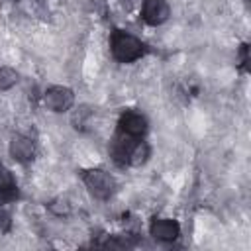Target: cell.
I'll use <instances>...</instances> for the list:
<instances>
[{
	"label": "cell",
	"mask_w": 251,
	"mask_h": 251,
	"mask_svg": "<svg viewBox=\"0 0 251 251\" xmlns=\"http://www.w3.org/2000/svg\"><path fill=\"white\" fill-rule=\"evenodd\" d=\"M49 212L55 216H67L71 212V204L65 198H55L53 202H49Z\"/></svg>",
	"instance_id": "11"
},
{
	"label": "cell",
	"mask_w": 251,
	"mask_h": 251,
	"mask_svg": "<svg viewBox=\"0 0 251 251\" xmlns=\"http://www.w3.org/2000/svg\"><path fill=\"white\" fill-rule=\"evenodd\" d=\"M16 198H18V190H16V188H10V190L0 188V206L12 202V200H16Z\"/></svg>",
	"instance_id": "15"
},
{
	"label": "cell",
	"mask_w": 251,
	"mask_h": 251,
	"mask_svg": "<svg viewBox=\"0 0 251 251\" xmlns=\"http://www.w3.org/2000/svg\"><path fill=\"white\" fill-rule=\"evenodd\" d=\"M10 155L18 163H27L35 155V145L25 135H14L12 141H10Z\"/></svg>",
	"instance_id": "7"
},
{
	"label": "cell",
	"mask_w": 251,
	"mask_h": 251,
	"mask_svg": "<svg viewBox=\"0 0 251 251\" xmlns=\"http://www.w3.org/2000/svg\"><path fill=\"white\" fill-rule=\"evenodd\" d=\"M135 137H129L126 133H120L114 141H112V147H110V153L114 157V161L118 165H127V157H129V151L133 147V141Z\"/></svg>",
	"instance_id": "8"
},
{
	"label": "cell",
	"mask_w": 251,
	"mask_h": 251,
	"mask_svg": "<svg viewBox=\"0 0 251 251\" xmlns=\"http://www.w3.org/2000/svg\"><path fill=\"white\" fill-rule=\"evenodd\" d=\"M149 155H151L149 145H147L145 141H135L133 147H131V151H129L127 163L133 165V167H139V165H143V163L149 159Z\"/></svg>",
	"instance_id": "9"
},
{
	"label": "cell",
	"mask_w": 251,
	"mask_h": 251,
	"mask_svg": "<svg viewBox=\"0 0 251 251\" xmlns=\"http://www.w3.org/2000/svg\"><path fill=\"white\" fill-rule=\"evenodd\" d=\"M0 188H4V190L16 188V180H14L12 173H10V169L4 167L2 163H0Z\"/></svg>",
	"instance_id": "12"
},
{
	"label": "cell",
	"mask_w": 251,
	"mask_h": 251,
	"mask_svg": "<svg viewBox=\"0 0 251 251\" xmlns=\"http://www.w3.org/2000/svg\"><path fill=\"white\" fill-rule=\"evenodd\" d=\"M10 227H12V218H10V214H8L6 210H2V206H0V233H8Z\"/></svg>",
	"instance_id": "14"
},
{
	"label": "cell",
	"mask_w": 251,
	"mask_h": 251,
	"mask_svg": "<svg viewBox=\"0 0 251 251\" xmlns=\"http://www.w3.org/2000/svg\"><path fill=\"white\" fill-rule=\"evenodd\" d=\"M141 16H143L145 24H149V25H161V24H165L169 20L171 8H169L167 0H143Z\"/></svg>",
	"instance_id": "4"
},
{
	"label": "cell",
	"mask_w": 251,
	"mask_h": 251,
	"mask_svg": "<svg viewBox=\"0 0 251 251\" xmlns=\"http://www.w3.org/2000/svg\"><path fill=\"white\" fill-rule=\"evenodd\" d=\"M90 116V108L88 106H80V108H76V112L73 114V126L78 129H82L84 127V124H86V118Z\"/></svg>",
	"instance_id": "13"
},
{
	"label": "cell",
	"mask_w": 251,
	"mask_h": 251,
	"mask_svg": "<svg viewBox=\"0 0 251 251\" xmlns=\"http://www.w3.org/2000/svg\"><path fill=\"white\" fill-rule=\"evenodd\" d=\"M75 104V94L67 86H51L45 92V106L53 112H67Z\"/></svg>",
	"instance_id": "3"
},
{
	"label": "cell",
	"mask_w": 251,
	"mask_h": 251,
	"mask_svg": "<svg viewBox=\"0 0 251 251\" xmlns=\"http://www.w3.org/2000/svg\"><path fill=\"white\" fill-rule=\"evenodd\" d=\"M110 47H112L114 59L120 63H131L145 53V45L141 43V39L126 31H114Z\"/></svg>",
	"instance_id": "1"
},
{
	"label": "cell",
	"mask_w": 251,
	"mask_h": 251,
	"mask_svg": "<svg viewBox=\"0 0 251 251\" xmlns=\"http://www.w3.org/2000/svg\"><path fill=\"white\" fill-rule=\"evenodd\" d=\"M149 233L159 241H175L180 235V226L169 218H153L149 224Z\"/></svg>",
	"instance_id": "5"
},
{
	"label": "cell",
	"mask_w": 251,
	"mask_h": 251,
	"mask_svg": "<svg viewBox=\"0 0 251 251\" xmlns=\"http://www.w3.org/2000/svg\"><path fill=\"white\" fill-rule=\"evenodd\" d=\"M18 82V73L10 67H0V90H8Z\"/></svg>",
	"instance_id": "10"
},
{
	"label": "cell",
	"mask_w": 251,
	"mask_h": 251,
	"mask_svg": "<svg viewBox=\"0 0 251 251\" xmlns=\"http://www.w3.org/2000/svg\"><path fill=\"white\" fill-rule=\"evenodd\" d=\"M84 184L88 188V192L94 196V198H100V200H106L114 194V188H116V182L114 178L102 171V169H90L84 173Z\"/></svg>",
	"instance_id": "2"
},
{
	"label": "cell",
	"mask_w": 251,
	"mask_h": 251,
	"mask_svg": "<svg viewBox=\"0 0 251 251\" xmlns=\"http://www.w3.org/2000/svg\"><path fill=\"white\" fill-rule=\"evenodd\" d=\"M120 131L129 137H141L147 131V120L145 116L137 112H126L120 118Z\"/></svg>",
	"instance_id": "6"
}]
</instances>
